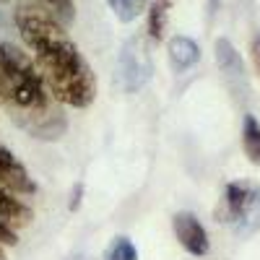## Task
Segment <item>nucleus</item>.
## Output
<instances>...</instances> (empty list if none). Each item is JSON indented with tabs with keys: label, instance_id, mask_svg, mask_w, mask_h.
Wrapping results in <instances>:
<instances>
[{
	"label": "nucleus",
	"instance_id": "nucleus-1",
	"mask_svg": "<svg viewBox=\"0 0 260 260\" xmlns=\"http://www.w3.org/2000/svg\"><path fill=\"white\" fill-rule=\"evenodd\" d=\"M13 21L18 34L34 52V65L52 99L76 110L89 107L96 96V81L76 42L65 31L62 21L50 8L31 0L16 6Z\"/></svg>",
	"mask_w": 260,
	"mask_h": 260
},
{
	"label": "nucleus",
	"instance_id": "nucleus-2",
	"mask_svg": "<svg viewBox=\"0 0 260 260\" xmlns=\"http://www.w3.org/2000/svg\"><path fill=\"white\" fill-rule=\"evenodd\" d=\"M50 96L34 60L11 42H0V99L13 110V120L39 141H57L68 127Z\"/></svg>",
	"mask_w": 260,
	"mask_h": 260
},
{
	"label": "nucleus",
	"instance_id": "nucleus-3",
	"mask_svg": "<svg viewBox=\"0 0 260 260\" xmlns=\"http://www.w3.org/2000/svg\"><path fill=\"white\" fill-rule=\"evenodd\" d=\"M117 76L127 94L143 89L146 81L151 78V57L143 47L141 37H130L122 45V52L117 60Z\"/></svg>",
	"mask_w": 260,
	"mask_h": 260
},
{
	"label": "nucleus",
	"instance_id": "nucleus-4",
	"mask_svg": "<svg viewBox=\"0 0 260 260\" xmlns=\"http://www.w3.org/2000/svg\"><path fill=\"white\" fill-rule=\"evenodd\" d=\"M172 229H175V237L177 242L195 257H203L208 255L211 250V242H208V234H206V226L201 224V219L190 211H180L175 219H172Z\"/></svg>",
	"mask_w": 260,
	"mask_h": 260
},
{
	"label": "nucleus",
	"instance_id": "nucleus-5",
	"mask_svg": "<svg viewBox=\"0 0 260 260\" xmlns=\"http://www.w3.org/2000/svg\"><path fill=\"white\" fill-rule=\"evenodd\" d=\"M0 185L8 187L16 195H34L37 192V185L29 177L26 167L21 164L3 143H0Z\"/></svg>",
	"mask_w": 260,
	"mask_h": 260
},
{
	"label": "nucleus",
	"instance_id": "nucleus-6",
	"mask_svg": "<svg viewBox=\"0 0 260 260\" xmlns=\"http://www.w3.org/2000/svg\"><path fill=\"white\" fill-rule=\"evenodd\" d=\"M255 187L250 182H229L226 190H224V201H221V208L216 211V216H219V221L224 224H237L240 221L242 211L247 208L250 198H252Z\"/></svg>",
	"mask_w": 260,
	"mask_h": 260
},
{
	"label": "nucleus",
	"instance_id": "nucleus-7",
	"mask_svg": "<svg viewBox=\"0 0 260 260\" xmlns=\"http://www.w3.org/2000/svg\"><path fill=\"white\" fill-rule=\"evenodd\" d=\"M216 62H219L221 73L232 81V86H242V89H247L242 57H240V52L234 50V45L229 39H219V42H216Z\"/></svg>",
	"mask_w": 260,
	"mask_h": 260
},
{
	"label": "nucleus",
	"instance_id": "nucleus-8",
	"mask_svg": "<svg viewBox=\"0 0 260 260\" xmlns=\"http://www.w3.org/2000/svg\"><path fill=\"white\" fill-rule=\"evenodd\" d=\"M0 221H3L8 229L31 224V208L24 201H18L16 192H11L3 185H0Z\"/></svg>",
	"mask_w": 260,
	"mask_h": 260
},
{
	"label": "nucleus",
	"instance_id": "nucleus-9",
	"mask_svg": "<svg viewBox=\"0 0 260 260\" xmlns=\"http://www.w3.org/2000/svg\"><path fill=\"white\" fill-rule=\"evenodd\" d=\"M169 60H172V68L182 73L201 60V47L190 37H172L169 39Z\"/></svg>",
	"mask_w": 260,
	"mask_h": 260
},
{
	"label": "nucleus",
	"instance_id": "nucleus-10",
	"mask_svg": "<svg viewBox=\"0 0 260 260\" xmlns=\"http://www.w3.org/2000/svg\"><path fill=\"white\" fill-rule=\"evenodd\" d=\"M257 229H260V190L255 187V192H252V198H250L247 208L242 211L240 221L234 224V232L240 234V237H250V234L257 232Z\"/></svg>",
	"mask_w": 260,
	"mask_h": 260
},
{
	"label": "nucleus",
	"instance_id": "nucleus-11",
	"mask_svg": "<svg viewBox=\"0 0 260 260\" xmlns=\"http://www.w3.org/2000/svg\"><path fill=\"white\" fill-rule=\"evenodd\" d=\"M242 148L252 164H260V122L252 115H245L242 122Z\"/></svg>",
	"mask_w": 260,
	"mask_h": 260
},
{
	"label": "nucleus",
	"instance_id": "nucleus-12",
	"mask_svg": "<svg viewBox=\"0 0 260 260\" xmlns=\"http://www.w3.org/2000/svg\"><path fill=\"white\" fill-rule=\"evenodd\" d=\"M169 6H172V0H154V3L148 6V24H146V31H148L151 39H161V37H164Z\"/></svg>",
	"mask_w": 260,
	"mask_h": 260
},
{
	"label": "nucleus",
	"instance_id": "nucleus-13",
	"mask_svg": "<svg viewBox=\"0 0 260 260\" xmlns=\"http://www.w3.org/2000/svg\"><path fill=\"white\" fill-rule=\"evenodd\" d=\"M107 3H110V8L115 11V16L122 24H130V21H136L146 11L148 0H107Z\"/></svg>",
	"mask_w": 260,
	"mask_h": 260
},
{
	"label": "nucleus",
	"instance_id": "nucleus-14",
	"mask_svg": "<svg viewBox=\"0 0 260 260\" xmlns=\"http://www.w3.org/2000/svg\"><path fill=\"white\" fill-rule=\"evenodd\" d=\"M104 260H138V250L127 237H115L104 252Z\"/></svg>",
	"mask_w": 260,
	"mask_h": 260
},
{
	"label": "nucleus",
	"instance_id": "nucleus-15",
	"mask_svg": "<svg viewBox=\"0 0 260 260\" xmlns=\"http://www.w3.org/2000/svg\"><path fill=\"white\" fill-rule=\"evenodd\" d=\"M42 3H45L60 21H65V24H71L73 21V0H42Z\"/></svg>",
	"mask_w": 260,
	"mask_h": 260
},
{
	"label": "nucleus",
	"instance_id": "nucleus-16",
	"mask_svg": "<svg viewBox=\"0 0 260 260\" xmlns=\"http://www.w3.org/2000/svg\"><path fill=\"white\" fill-rule=\"evenodd\" d=\"M81 198H83V182H76V185H73V192H71V203H68V208H71V211H78Z\"/></svg>",
	"mask_w": 260,
	"mask_h": 260
},
{
	"label": "nucleus",
	"instance_id": "nucleus-17",
	"mask_svg": "<svg viewBox=\"0 0 260 260\" xmlns=\"http://www.w3.org/2000/svg\"><path fill=\"white\" fill-rule=\"evenodd\" d=\"M18 240H16V232L13 229H8L3 221H0V245H16Z\"/></svg>",
	"mask_w": 260,
	"mask_h": 260
},
{
	"label": "nucleus",
	"instance_id": "nucleus-18",
	"mask_svg": "<svg viewBox=\"0 0 260 260\" xmlns=\"http://www.w3.org/2000/svg\"><path fill=\"white\" fill-rule=\"evenodd\" d=\"M252 55H255V65H257V71H260V34L252 42Z\"/></svg>",
	"mask_w": 260,
	"mask_h": 260
},
{
	"label": "nucleus",
	"instance_id": "nucleus-19",
	"mask_svg": "<svg viewBox=\"0 0 260 260\" xmlns=\"http://www.w3.org/2000/svg\"><path fill=\"white\" fill-rule=\"evenodd\" d=\"M68 260H94V257H89V255H73V257H68Z\"/></svg>",
	"mask_w": 260,
	"mask_h": 260
},
{
	"label": "nucleus",
	"instance_id": "nucleus-20",
	"mask_svg": "<svg viewBox=\"0 0 260 260\" xmlns=\"http://www.w3.org/2000/svg\"><path fill=\"white\" fill-rule=\"evenodd\" d=\"M0 260H6V252H3V247H0Z\"/></svg>",
	"mask_w": 260,
	"mask_h": 260
},
{
	"label": "nucleus",
	"instance_id": "nucleus-21",
	"mask_svg": "<svg viewBox=\"0 0 260 260\" xmlns=\"http://www.w3.org/2000/svg\"><path fill=\"white\" fill-rule=\"evenodd\" d=\"M0 3H6V0H0Z\"/></svg>",
	"mask_w": 260,
	"mask_h": 260
}]
</instances>
